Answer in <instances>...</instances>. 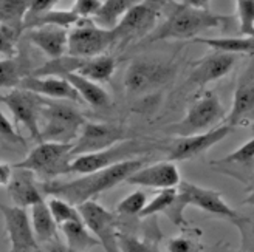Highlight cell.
Instances as JSON below:
<instances>
[{
    "mask_svg": "<svg viewBox=\"0 0 254 252\" xmlns=\"http://www.w3.org/2000/svg\"><path fill=\"white\" fill-rule=\"evenodd\" d=\"M225 116V110L220 104L219 96L215 92H205L195 102L189 107L186 116L172 125V132L180 138L205 133L215 122Z\"/></svg>",
    "mask_w": 254,
    "mask_h": 252,
    "instance_id": "cell-8",
    "label": "cell"
},
{
    "mask_svg": "<svg viewBox=\"0 0 254 252\" xmlns=\"http://www.w3.org/2000/svg\"><path fill=\"white\" fill-rule=\"evenodd\" d=\"M39 252H42V249H41V251H39Z\"/></svg>",
    "mask_w": 254,
    "mask_h": 252,
    "instance_id": "cell-46",
    "label": "cell"
},
{
    "mask_svg": "<svg viewBox=\"0 0 254 252\" xmlns=\"http://www.w3.org/2000/svg\"><path fill=\"white\" fill-rule=\"evenodd\" d=\"M12 166L0 161V187H6L12 178Z\"/></svg>",
    "mask_w": 254,
    "mask_h": 252,
    "instance_id": "cell-42",
    "label": "cell"
},
{
    "mask_svg": "<svg viewBox=\"0 0 254 252\" xmlns=\"http://www.w3.org/2000/svg\"><path fill=\"white\" fill-rule=\"evenodd\" d=\"M190 251H192L190 242L183 237L172 238V240L169 242V252H190Z\"/></svg>",
    "mask_w": 254,
    "mask_h": 252,
    "instance_id": "cell-40",
    "label": "cell"
},
{
    "mask_svg": "<svg viewBox=\"0 0 254 252\" xmlns=\"http://www.w3.org/2000/svg\"><path fill=\"white\" fill-rule=\"evenodd\" d=\"M47 204H48L50 213H52V217L55 218L58 226H62L70 221H82L79 212H78V207L71 206L70 203H67V201L50 197Z\"/></svg>",
    "mask_w": 254,
    "mask_h": 252,
    "instance_id": "cell-30",
    "label": "cell"
},
{
    "mask_svg": "<svg viewBox=\"0 0 254 252\" xmlns=\"http://www.w3.org/2000/svg\"><path fill=\"white\" fill-rule=\"evenodd\" d=\"M31 228L34 232V237L37 243L41 245V248L50 242H55L59 238L58 234V228L59 226L56 224L55 218L50 213L48 204L45 201H41L31 207Z\"/></svg>",
    "mask_w": 254,
    "mask_h": 252,
    "instance_id": "cell-24",
    "label": "cell"
},
{
    "mask_svg": "<svg viewBox=\"0 0 254 252\" xmlns=\"http://www.w3.org/2000/svg\"><path fill=\"white\" fill-rule=\"evenodd\" d=\"M0 212L5 220V232L9 242L8 252H39L41 245L37 243L27 209L16 206L0 204Z\"/></svg>",
    "mask_w": 254,
    "mask_h": 252,
    "instance_id": "cell-14",
    "label": "cell"
},
{
    "mask_svg": "<svg viewBox=\"0 0 254 252\" xmlns=\"http://www.w3.org/2000/svg\"><path fill=\"white\" fill-rule=\"evenodd\" d=\"M59 229L65 237V245L78 252H88L95 246H99V242L87 229L84 221H70L59 226Z\"/></svg>",
    "mask_w": 254,
    "mask_h": 252,
    "instance_id": "cell-27",
    "label": "cell"
},
{
    "mask_svg": "<svg viewBox=\"0 0 254 252\" xmlns=\"http://www.w3.org/2000/svg\"><path fill=\"white\" fill-rule=\"evenodd\" d=\"M237 56L228 54L223 51H215L212 50L203 59H200L192 68V73L189 74V84H195L200 88L206 87L208 84L225 78L236 64Z\"/></svg>",
    "mask_w": 254,
    "mask_h": 252,
    "instance_id": "cell-18",
    "label": "cell"
},
{
    "mask_svg": "<svg viewBox=\"0 0 254 252\" xmlns=\"http://www.w3.org/2000/svg\"><path fill=\"white\" fill-rule=\"evenodd\" d=\"M23 39L27 44L37 47L41 51L50 57V60L59 59L67 53L68 30L59 27H41L25 31Z\"/></svg>",
    "mask_w": 254,
    "mask_h": 252,
    "instance_id": "cell-21",
    "label": "cell"
},
{
    "mask_svg": "<svg viewBox=\"0 0 254 252\" xmlns=\"http://www.w3.org/2000/svg\"><path fill=\"white\" fill-rule=\"evenodd\" d=\"M28 8V0H0V25L23 31V19Z\"/></svg>",
    "mask_w": 254,
    "mask_h": 252,
    "instance_id": "cell-29",
    "label": "cell"
},
{
    "mask_svg": "<svg viewBox=\"0 0 254 252\" xmlns=\"http://www.w3.org/2000/svg\"><path fill=\"white\" fill-rule=\"evenodd\" d=\"M129 130L118 124L107 122H85L79 136L71 144V158L92 155L115 146L121 141L130 140Z\"/></svg>",
    "mask_w": 254,
    "mask_h": 252,
    "instance_id": "cell-9",
    "label": "cell"
},
{
    "mask_svg": "<svg viewBox=\"0 0 254 252\" xmlns=\"http://www.w3.org/2000/svg\"><path fill=\"white\" fill-rule=\"evenodd\" d=\"M230 133H231V127L223 124L205 133L179 138V140L174 141V144L168 150V161L174 162V161H185L194 158L203 152H206L208 149L220 143L222 140H225Z\"/></svg>",
    "mask_w": 254,
    "mask_h": 252,
    "instance_id": "cell-15",
    "label": "cell"
},
{
    "mask_svg": "<svg viewBox=\"0 0 254 252\" xmlns=\"http://www.w3.org/2000/svg\"><path fill=\"white\" fill-rule=\"evenodd\" d=\"M118 245L121 252H163L157 243L141 240L135 235L118 232Z\"/></svg>",
    "mask_w": 254,
    "mask_h": 252,
    "instance_id": "cell-34",
    "label": "cell"
},
{
    "mask_svg": "<svg viewBox=\"0 0 254 252\" xmlns=\"http://www.w3.org/2000/svg\"><path fill=\"white\" fill-rule=\"evenodd\" d=\"M188 206H194L208 213H212L215 217L230 220L237 228L242 223V217L233 207H230V204L222 198L220 192L197 186L189 181H180V184L177 186V197L174 203L164 210V213H166L174 224L182 226L183 212Z\"/></svg>",
    "mask_w": 254,
    "mask_h": 252,
    "instance_id": "cell-3",
    "label": "cell"
},
{
    "mask_svg": "<svg viewBox=\"0 0 254 252\" xmlns=\"http://www.w3.org/2000/svg\"><path fill=\"white\" fill-rule=\"evenodd\" d=\"M147 204V197L144 192L141 191H136V192H132L130 195H127L126 198H123L118 206H117V212L120 215H138L143 212V209L146 207Z\"/></svg>",
    "mask_w": 254,
    "mask_h": 252,
    "instance_id": "cell-35",
    "label": "cell"
},
{
    "mask_svg": "<svg viewBox=\"0 0 254 252\" xmlns=\"http://www.w3.org/2000/svg\"><path fill=\"white\" fill-rule=\"evenodd\" d=\"M0 141L8 146H27L25 138L20 136L16 130V127L12 125V122L0 111Z\"/></svg>",
    "mask_w": 254,
    "mask_h": 252,
    "instance_id": "cell-37",
    "label": "cell"
},
{
    "mask_svg": "<svg viewBox=\"0 0 254 252\" xmlns=\"http://www.w3.org/2000/svg\"><path fill=\"white\" fill-rule=\"evenodd\" d=\"M180 172L177 169L175 162L161 161L150 166H143L133 172L129 178L126 180L127 184L141 186L149 189H157V191H164V189H175L180 184Z\"/></svg>",
    "mask_w": 254,
    "mask_h": 252,
    "instance_id": "cell-17",
    "label": "cell"
},
{
    "mask_svg": "<svg viewBox=\"0 0 254 252\" xmlns=\"http://www.w3.org/2000/svg\"><path fill=\"white\" fill-rule=\"evenodd\" d=\"M12 178L6 186L8 197L16 207L27 209L44 201V194L41 191V181L36 175L25 169H12Z\"/></svg>",
    "mask_w": 254,
    "mask_h": 252,
    "instance_id": "cell-19",
    "label": "cell"
},
{
    "mask_svg": "<svg viewBox=\"0 0 254 252\" xmlns=\"http://www.w3.org/2000/svg\"><path fill=\"white\" fill-rule=\"evenodd\" d=\"M194 41L228 54H254L253 37H197Z\"/></svg>",
    "mask_w": 254,
    "mask_h": 252,
    "instance_id": "cell-28",
    "label": "cell"
},
{
    "mask_svg": "<svg viewBox=\"0 0 254 252\" xmlns=\"http://www.w3.org/2000/svg\"><path fill=\"white\" fill-rule=\"evenodd\" d=\"M41 249H42V252H78V251L68 248L65 243H62L59 238L55 242H50V243L44 245Z\"/></svg>",
    "mask_w": 254,
    "mask_h": 252,
    "instance_id": "cell-41",
    "label": "cell"
},
{
    "mask_svg": "<svg viewBox=\"0 0 254 252\" xmlns=\"http://www.w3.org/2000/svg\"><path fill=\"white\" fill-rule=\"evenodd\" d=\"M62 79H65L74 88L76 93L79 95L82 102L88 104L90 107H95V108H110L112 107V99H110L109 93L99 84L88 81L76 73L64 74Z\"/></svg>",
    "mask_w": 254,
    "mask_h": 252,
    "instance_id": "cell-23",
    "label": "cell"
},
{
    "mask_svg": "<svg viewBox=\"0 0 254 252\" xmlns=\"http://www.w3.org/2000/svg\"><path fill=\"white\" fill-rule=\"evenodd\" d=\"M71 144L39 143L22 161L11 164L12 169H25L36 175L41 181L59 180V176L68 175L71 162Z\"/></svg>",
    "mask_w": 254,
    "mask_h": 252,
    "instance_id": "cell-5",
    "label": "cell"
},
{
    "mask_svg": "<svg viewBox=\"0 0 254 252\" xmlns=\"http://www.w3.org/2000/svg\"><path fill=\"white\" fill-rule=\"evenodd\" d=\"M45 102V98L22 90V88H14V90H9L6 95H0V104H5L8 107L12 118H14V124L23 125L30 132L33 140L37 141V144L41 143L39 121L41 110Z\"/></svg>",
    "mask_w": 254,
    "mask_h": 252,
    "instance_id": "cell-11",
    "label": "cell"
},
{
    "mask_svg": "<svg viewBox=\"0 0 254 252\" xmlns=\"http://www.w3.org/2000/svg\"><path fill=\"white\" fill-rule=\"evenodd\" d=\"M254 162V138L240 146L237 150L231 152L223 159L217 161L215 164H253Z\"/></svg>",
    "mask_w": 254,
    "mask_h": 252,
    "instance_id": "cell-36",
    "label": "cell"
},
{
    "mask_svg": "<svg viewBox=\"0 0 254 252\" xmlns=\"http://www.w3.org/2000/svg\"><path fill=\"white\" fill-rule=\"evenodd\" d=\"M201 2L174 3L168 19L147 36V42L164 39H197V36L206 30L225 25L231 17L215 14L208 6H200Z\"/></svg>",
    "mask_w": 254,
    "mask_h": 252,
    "instance_id": "cell-2",
    "label": "cell"
},
{
    "mask_svg": "<svg viewBox=\"0 0 254 252\" xmlns=\"http://www.w3.org/2000/svg\"><path fill=\"white\" fill-rule=\"evenodd\" d=\"M143 166L144 159L135 158L103 170L82 175L79 178L70 181H41V191L45 195L61 198L71 206L78 207L82 203L92 201L96 195L109 191V189H113L120 183H124L133 172L141 169Z\"/></svg>",
    "mask_w": 254,
    "mask_h": 252,
    "instance_id": "cell-1",
    "label": "cell"
},
{
    "mask_svg": "<svg viewBox=\"0 0 254 252\" xmlns=\"http://www.w3.org/2000/svg\"><path fill=\"white\" fill-rule=\"evenodd\" d=\"M55 5H56L55 0H33V2H30V8L27 11V14H25V19L41 16V14H44V12L53 9Z\"/></svg>",
    "mask_w": 254,
    "mask_h": 252,
    "instance_id": "cell-39",
    "label": "cell"
},
{
    "mask_svg": "<svg viewBox=\"0 0 254 252\" xmlns=\"http://www.w3.org/2000/svg\"><path fill=\"white\" fill-rule=\"evenodd\" d=\"M163 5L164 3L161 2H135V5L124 14L118 27L112 30L115 44H127L141 39L154 31Z\"/></svg>",
    "mask_w": 254,
    "mask_h": 252,
    "instance_id": "cell-10",
    "label": "cell"
},
{
    "mask_svg": "<svg viewBox=\"0 0 254 252\" xmlns=\"http://www.w3.org/2000/svg\"><path fill=\"white\" fill-rule=\"evenodd\" d=\"M23 36V31L0 25V54L6 57H14L17 54V47Z\"/></svg>",
    "mask_w": 254,
    "mask_h": 252,
    "instance_id": "cell-33",
    "label": "cell"
},
{
    "mask_svg": "<svg viewBox=\"0 0 254 252\" xmlns=\"http://www.w3.org/2000/svg\"><path fill=\"white\" fill-rule=\"evenodd\" d=\"M175 70L171 65L154 60H136L124 74V88L130 95H141L166 84Z\"/></svg>",
    "mask_w": 254,
    "mask_h": 252,
    "instance_id": "cell-13",
    "label": "cell"
},
{
    "mask_svg": "<svg viewBox=\"0 0 254 252\" xmlns=\"http://www.w3.org/2000/svg\"><path fill=\"white\" fill-rule=\"evenodd\" d=\"M253 167H254V162H253Z\"/></svg>",
    "mask_w": 254,
    "mask_h": 252,
    "instance_id": "cell-45",
    "label": "cell"
},
{
    "mask_svg": "<svg viewBox=\"0 0 254 252\" xmlns=\"http://www.w3.org/2000/svg\"><path fill=\"white\" fill-rule=\"evenodd\" d=\"M250 119H254V62L239 78L233 105L225 124L233 129L244 125Z\"/></svg>",
    "mask_w": 254,
    "mask_h": 252,
    "instance_id": "cell-16",
    "label": "cell"
},
{
    "mask_svg": "<svg viewBox=\"0 0 254 252\" xmlns=\"http://www.w3.org/2000/svg\"><path fill=\"white\" fill-rule=\"evenodd\" d=\"M85 122L87 121L73 102L47 99L41 110V143L73 144Z\"/></svg>",
    "mask_w": 254,
    "mask_h": 252,
    "instance_id": "cell-4",
    "label": "cell"
},
{
    "mask_svg": "<svg viewBox=\"0 0 254 252\" xmlns=\"http://www.w3.org/2000/svg\"><path fill=\"white\" fill-rule=\"evenodd\" d=\"M245 203H247V204L254 206V186H253V189H251V194H250V195H248V198L245 200Z\"/></svg>",
    "mask_w": 254,
    "mask_h": 252,
    "instance_id": "cell-44",
    "label": "cell"
},
{
    "mask_svg": "<svg viewBox=\"0 0 254 252\" xmlns=\"http://www.w3.org/2000/svg\"><path fill=\"white\" fill-rule=\"evenodd\" d=\"M239 229H240V232H242V234L250 229V234L254 235V210L251 212V215L248 218H244L242 217V223H240Z\"/></svg>",
    "mask_w": 254,
    "mask_h": 252,
    "instance_id": "cell-43",
    "label": "cell"
},
{
    "mask_svg": "<svg viewBox=\"0 0 254 252\" xmlns=\"http://www.w3.org/2000/svg\"><path fill=\"white\" fill-rule=\"evenodd\" d=\"M133 5L135 2H132V0H106V2L101 3L98 12L92 17V22L98 28L112 31L118 27L124 14Z\"/></svg>",
    "mask_w": 254,
    "mask_h": 252,
    "instance_id": "cell-25",
    "label": "cell"
},
{
    "mask_svg": "<svg viewBox=\"0 0 254 252\" xmlns=\"http://www.w3.org/2000/svg\"><path fill=\"white\" fill-rule=\"evenodd\" d=\"M101 3L103 2H99V0H78V2L73 3L71 11L81 20H92V17L98 12Z\"/></svg>",
    "mask_w": 254,
    "mask_h": 252,
    "instance_id": "cell-38",
    "label": "cell"
},
{
    "mask_svg": "<svg viewBox=\"0 0 254 252\" xmlns=\"http://www.w3.org/2000/svg\"><path fill=\"white\" fill-rule=\"evenodd\" d=\"M113 44L112 31L98 28L92 20H79L68 30L67 54L76 59H92L103 56Z\"/></svg>",
    "mask_w": 254,
    "mask_h": 252,
    "instance_id": "cell-7",
    "label": "cell"
},
{
    "mask_svg": "<svg viewBox=\"0 0 254 252\" xmlns=\"http://www.w3.org/2000/svg\"><path fill=\"white\" fill-rule=\"evenodd\" d=\"M27 48H20L14 57L0 59V88H19L20 82L33 74Z\"/></svg>",
    "mask_w": 254,
    "mask_h": 252,
    "instance_id": "cell-22",
    "label": "cell"
},
{
    "mask_svg": "<svg viewBox=\"0 0 254 252\" xmlns=\"http://www.w3.org/2000/svg\"><path fill=\"white\" fill-rule=\"evenodd\" d=\"M19 88L36 93V95H39L50 101H67V102H73V104L82 102L74 88L65 79L56 78V76L36 78L31 74V76L25 78L20 82Z\"/></svg>",
    "mask_w": 254,
    "mask_h": 252,
    "instance_id": "cell-20",
    "label": "cell"
},
{
    "mask_svg": "<svg viewBox=\"0 0 254 252\" xmlns=\"http://www.w3.org/2000/svg\"><path fill=\"white\" fill-rule=\"evenodd\" d=\"M237 19H239V33L242 37H253L254 39V0H239L236 2Z\"/></svg>",
    "mask_w": 254,
    "mask_h": 252,
    "instance_id": "cell-31",
    "label": "cell"
},
{
    "mask_svg": "<svg viewBox=\"0 0 254 252\" xmlns=\"http://www.w3.org/2000/svg\"><path fill=\"white\" fill-rule=\"evenodd\" d=\"M78 212L95 238L103 246L104 252H121L118 245V228L115 213L107 210L95 200L78 206Z\"/></svg>",
    "mask_w": 254,
    "mask_h": 252,
    "instance_id": "cell-12",
    "label": "cell"
},
{
    "mask_svg": "<svg viewBox=\"0 0 254 252\" xmlns=\"http://www.w3.org/2000/svg\"><path fill=\"white\" fill-rule=\"evenodd\" d=\"M150 150V144L135 140L121 141L115 146H112L103 152L92 153V155H82V156H76L71 159L68 173H79V175H87L92 172L103 170L112 166L121 164L124 161L135 159L138 155H143Z\"/></svg>",
    "mask_w": 254,
    "mask_h": 252,
    "instance_id": "cell-6",
    "label": "cell"
},
{
    "mask_svg": "<svg viewBox=\"0 0 254 252\" xmlns=\"http://www.w3.org/2000/svg\"><path fill=\"white\" fill-rule=\"evenodd\" d=\"M177 197V187L175 189H164V191H160L157 194V197L152 198L149 203L146 204V207L143 209V212L139 213L141 218H147L155 215V213L164 212L172 203Z\"/></svg>",
    "mask_w": 254,
    "mask_h": 252,
    "instance_id": "cell-32",
    "label": "cell"
},
{
    "mask_svg": "<svg viewBox=\"0 0 254 252\" xmlns=\"http://www.w3.org/2000/svg\"><path fill=\"white\" fill-rule=\"evenodd\" d=\"M117 68V60L112 56H98V57H92V59H84L81 67L76 71V74L79 76L96 82V84H104L109 82L115 73Z\"/></svg>",
    "mask_w": 254,
    "mask_h": 252,
    "instance_id": "cell-26",
    "label": "cell"
}]
</instances>
